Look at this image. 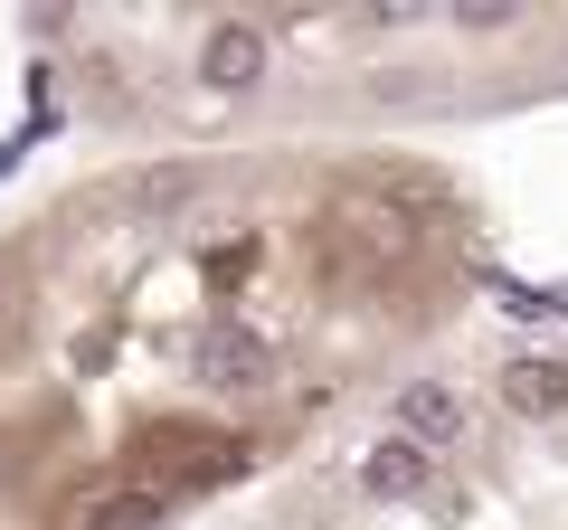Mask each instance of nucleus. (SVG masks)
<instances>
[{
	"label": "nucleus",
	"instance_id": "nucleus-1",
	"mask_svg": "<svg viewBox=\"0 0 568 530\" xmlns=\"http://www.w3.org/2000/svg\"><path fill=\"white\" fill-rule=\"evenodd\" d=\"M246 465V446H227V436H190V427H171V446H162V465L142 473V483L162 492H209V483H227V473Z\"/></svg>",
	"mask_w": 568,
	"mask_h": 530
},
{
	"label": "nucleus",
	"instance_id": "nucleus-2",
	"mask_svg": "<svg viewBox=\"0 0 568 530\" xmlns=\"http://www.w3.org/2000/svg\"><path fill=\"white\" fill-rule=\"evenodd\" d=\"M332 227H342L361 256H407L417 246V218H407L388 190H342V208H332Z\"/></svg>",
	"mask_w": 568,
	"mask_h": 530
},
{
	"label": "nucleus",
	"instance_id": "nucleus-3",
	"mask_svg": "<svg viewBox=\"0 0 568 530\" xmlns=\"http://www.w3.org/2000/svg\"><path fill=\"white\" fill-rule=\"evenodd\" d=\"M200 77L219 85V95H246V85L265 77V29H256V20H219V29L200 39Z\"/></svg>",
	"mask_w": 568,
	"mask_h": 530
},
{
	"label": "nucleus",
	"instance_id": "nucleus-4",
	"mask_svg": "<svg viewBox=\"0 0 568 530\" xmlns=\"http://www.w3.org/2000/svg\"><path fill=\"white\" fill-rule=\"evenodd\" d=\"M398 436H407L417 455L455 446V436H465V398H455L446 379H407V388H398Z\"/></svg>",
	"mask_w": 568,
	"mask_h": 530
},
{
	"label": "nucleus",
	"instance_id": "nucleus-5",
	"mask_svg": "<svg viewBox=\"0 0 568 530\" xmlns=\"http://www.w3.org/2000/svg\"><path fill=\"white\" fill-rule=\"evenodd\" d=\"M503 408L511 417H559L568 408V360H503Z\"/></svg>",
	"mask_w": 568,
	"mask_h": 530
},
{
	"label": "nucleus",
	"instance_id": "nucleus-6",
	"mask_svg": "<svg viewBox=\"0 0 568 530\" xmlns=\"http://www.w3.org/2000/svg\"><path fill=\"white\" fill-rule=\"evenodd\" d=\"M162 492H152V483H114V492H95V502H85V511H67V521L58 530H162Z\"/></svg>",
	"mask_w": 568,
	"mask_h": 530
},
{
	"label": "nucleus",
	"instance_id": "nucleus-7",
	"mask_svg": "<svg viewBox=\"0 0 568 530\" xmlns=\"http://www.w3.org/2000/svg\"><path fill=\"white\" fill-rule=\"evenodd\" d=\"M361 483L379 492V502H407V492H426V455L407 446V436H388V446H369V465H361Z\"/></svg>",
	"mask_w": 568,
	"mask_h": 530
}]
</instances>
